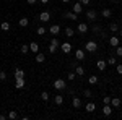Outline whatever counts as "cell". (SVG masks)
<instances>
[{
    "label": "cell",
    "instance_id": "6da1fadb",
    "mask_svg": "<svg viewBox=\"0 0 122 120\" xmlns=\"http://www.w3.org/2000/svg\"><path fill=\"white\" fill-rule=\"evenodd\" d=\"M85 50L93 54V52H96V50H98V44H96L94 41H88V42L85 44Z\"/></svg>",
    "mask_w": 122,
    "mask_h": 120
},
{
    "label": "cell",
    "instance_id": "7a4b0ae2",
    "mask_svg": "<svg viewBox=\"0 0 122 120\" xmlns=\"http://www.w3.org/2000/svg\"><path fill=\"white\" fill-rule=\"evenodd\" d=\"M52 86H54L56 89H59V91H62V89H65V88H67V83H65V80L59 78V80H56V81L52 83Z\"/></svg>",
    "mask_w": 122,
    "mask_h": 120
},
{
    "label": "cell",
    "instance_id": "3957f363",
    "mask_svg": "<svg viewBox=\"0 0 122 120\" xmlns=\"http://www.w3.org/2000/svg\"><path fill=\"white\" fill-rule=\"evenodd\" d=\"M59 46H60V44H59V41L54 37V39L49 42V52H51V54H56V52H57V47H59Z\"/></svg>",
    "mask_w": 122,
    "mask_h": 120
},
{
    "label": "cell",
    "instance_id": "277c9868",
    "mask_svg": "<svg viewBox=\"0 0 122 120\" xmlns=\"http://www.w3.org/2000/svg\"><path fill=\"white\" fill-rule=\"evenodd\" d=\"M60 50H62L64 54H70V52H72V44H70V42H64V44H60Z\"/></svg>",
    "mask_w": 122,
    "mask_h": 120
},
{
    "label": "cell",
    "instance_id": "5b68a950",
    "mask_svg": "<svg viewBox=\"0 0 122 120\" xmlns=\"http://www.w3.org/2000/svg\"><path fill=\"white\" fill-rule=\"evenodd\" d=\"M25 84H26V80H25V78H15V88H16V89L25 88Z\"/></svg>",
    "mask_w": 122,
    "mask_h": 120
},
{
    "label": "cell",
    "instance_id": "8992f818",
    "mask_svg": "<svg viewBox=\"0 0 122 120\" xmlns=\"http://www.w3.org/2000/svg\"><path fill=\"white\" fill-rule=\"evenodd\" d=\"M103 114L106 117H109V115L112 114V106H111V104H103Z\"/></svg>",
    "mask_w": 122,
    "mask_h": 120
},
{
    "label": "cell",
    "instance_id": "52a82bcc",
    "mask_svg": "<svg viewBox=\"0 0 122 120\" xmlns=\"http://www.w3.org/2000/svg\"><path fill=\"white\" fill-rule=\"evenodd\" d=\"M75 58L78 60V62L85 60V50H83V49H76V50H75Z\"/></svg>",
    "mask_w": 122,
    "mask_h": 120
},
{
    "label": "cell",
    "instance_id": "ba28073f",
    "mask_svg": "<svg viewBox=\"0 0 122 120\" xmlns=\"http://www.w3.org/2000/svg\"><path fill=\"white\" fill-rule=\"evenodd\" d=\"M39 19H41L42 23H47V21L51 19V13H49V11H42V13H39Z\"/></svg>",
    "mask_w": 122,
    "mask_h": 120
},
{
    "label": "cell",
    "instance_id": "9c48e42d",
    "mask_svg": "<svg viewBox=\"0 0 122 120\" xmlns=\"http://www.w3.org/2000/svg\"><path fill=\"white\" fill-rule=\"evenodd\" d=\"M96 16H98V15H96L94 10H88V11H86V18H88V21H96Z\"/></svg>",
    "mask_w": 122,
    "mask_h": 120
},
{
    "label": "cell",
    "instance_id": "30bf717a",
    "mask_svg": "<svg viewBox=\"0 0 122 120\" xmlns=\"http://www.w3.org/2000/svg\"><path fill=\"white\" fill-rule=\"evenodd\" d=\"M119 44H121V41H119V37H117V36H111V37H109V46L117 47Z\"/></svg>",
    "mask_w": 122,
    "mask_h": 120
},
{
    "label": "cell",
    "instance_id": "8fae6325",
    "mask_svg": "<svg viewBox=\"0 0 122 120\" xmlns=\"http://www.w3.org/2000/svg\"><path fill=\"white\" fill-rule=\"evenodd\" d=\"M76 31H78L80 34L88 33V24H86V23H80V24H78V28H76Z\"/></svg>",
    "mask_w": 122,
    "mask_h": 120
},
{
    "label": "cell",
    "instance_id": "7c38bea8",
    "mask_svg": "<svg viewBox=\"0 0 122 120\" xmlns=\"http://www.w3.org/2000/svg\"><path fill=\"white\" fill-rule=\"evenodd\" d=\"M64 18L73 19V21H75V19H78V15H76V13H73V11H65V13H64Z\"/></svg>",
    "mask_w": 122,
    "mask_h": 120
},
{
    "label": "cell",
    "instance_id": "4fadbf2b",
    "mask_svg": "<svg viewBox=\"0 0 122 120\" xmlns=\"http://www.w3.org/2000/svg\"><path fill=\"white\" fill-rule=\"evenodd\" d=\"M72 11H73V13H76V15H80V13L83 11V5H81L80 2H76L75 5H73V10H72Z\"/></svg>",
    "mask_w": 122,
    "mask_h": 120
},
{
    "label": "cell",
    "instance_id": "5bb4252c",
    "mask_svg": "<svg viewBox=\"0 0 122 120\" xmlns=\"http://www.w3.org/2000/svg\"><path fill=\"white\" fill-rule=\"evenodd\" d=\"M49 33H51L52 36H57V34L60 33V26H59V24H52L51 29H49Z\"/></svg>",
    "mask_w": 122,
    "mask_h": 120
},
{
    "label": "cell",
    "instance_id": "9a60e30c",
    "mask_svg": "<svg viewBox=\"0 0 122 120\" xmlns=\"http://www.w3.org/2000/svg\"><path fill=\"white\" fill-rule=\"evenodd\" d=\"M109 104L112 106V109H117V107H121V99L119 97H111V102Z\"/></svg>",
    "mask_w": 122,
    "mask_h": 120
},
{
    "label": "cell",
    "instance_id": "2e32d148",
    "mask_svg": "<svg viewBox=\"0 0 122 120\" xmlns=\"http://www.w3.org/2000/svg\"><path fill=\"white\" fill-rule=\"evenodd\" d=\"M101 16H103V18H111V16H112V10L111 8H103Z\"/></svg>",
    "mask_w": 122,
    "mask_h": 120
},
{
    "label": "cell",
    "instance_id": "e0dca14e",
    "mask_svg": "<svg viewBox=\"0 0 122 120\" xmlns=\"http://www.w3.org/2000/svg\"><path fill=\"white\" fill-rule=\"evenodd\" d=\"M96 67H98V70L104 72V70H106V67H107V62H104V60H98V62H96Z\"/></svg>",
    "mask_w": 122,
    "mask_h": 120
},
{
    "label": "cell",
    "instance_id": "ac0fdd59",
    "mask_svg": "<svg viewBox=\"0 0 122 120\" xmlns=\"http://www.w3.org/2000/svg\"><path fill=\"white\" fill-rule=\"evenodd\" d=\"M29 50L34 52V54H38L39 52V44L38 42H29Z\"/></svg>",
    "mask_w": 122,
    "mask_h": 120
},
{
    "label": "cell",
    "instance_id": "d6986e66",
    "mask_svg": "<svg viewBox=\"0 0 122 120\" xmlns=\"http://www.w3.org/2000/svg\"><path fill=\"white\" fill-rule=\"evenodd\" d=\"M72 106H73V107H75V109H80V107H81V101H80V97H73V99H72Z\"/></svg>",
    "mask_w": 122,
    "mask_h": 120
},
{
    "label": "cell",
    "instance_id": "ffe728a7",
    "mask_svg": "<svg viewBox=\"0 0 122 120\" xmlns=\"http://www.w3.org/2000/svg\"><path fill=\"white\" fill-rule=\"evenodd\" d=\"M85 110H86V112H94V110H96V106H94L93 102H88V104L85 106Z\"/></svg>",
    "mask_w": 122,
    "mask_h": 120
},
{
    "label": "cell",
    "instance_id": "44dd1931",
    "mask_svg": "<svg viewBox=\"0 0 122 120\" xmlns=\"http://www.w3.org/2000/svg\"><path fill=\"white\" fill-rule=\"evenodd\" d=\"M54 102H56L57 106H62V104H64V96H60V94L54 96Z\"/></svg>",
    "mask_w": 122,
    "mask_h": 120
},
{
    "label": "cell",
    "instance_id": "7402d4cb",
    "mask_svg": "<svg viewBox=\"0 0 122 120\" xmlns=\"http://www.w3.org/2000/svg\"><path fill=\"white\" fill-rule=\"evenodd\" d=\"M34 58H36V62H38V63H42V62L46 60V55H44V54H41V52H38Z\"/></svg>",
    "mask_w": 122,
    "mask_h": 120
},
{
    "label": "cell",
    "instance_id": "603a6c76",
    "mask_svg": "<svg viewBox=\"0 0 122 120\" xmlns=\"http://www.w3.org/2000/svg\"><path fill=\"white\" fill-rule=\"evenodd\" d=\"M18 24L21 26V28H26L29 24V19L28 18H20V21H18Z\"/></svg>",
    "mask_w": 122,
    "mask_h": 120
},
{
    "label": "cell",
    "instance_id": "cb8c5ba5",
    "mask_svg": "<svg viewBox=\"0 0 122 120\" xmlns=\"http://www.w3.org/2000/svg\"><path fill=\"white\" fill-rule=\"evenodd\" d=\"M15 78H25V70L16 68V70H15Z\"/></svg>",
    "mask_w": 122,
    "mask_h": 120
},
{
    "label": "cell",
    "instance_id": "d4e9b609",
    "mask_svg": "<svg viewBox=\"0 0 122 120\" xmlns=\"http://www.w3.org/2000/svg\"><path fill=\"white\" fill-rule=\"evenodd\" d=\"M64 33H65V36H67V37H72L73 34H75V29H72V28H68V26H67Z\"/></svg>",
    "mask_w": 122,
    "mask_h": 120
},
{
    "label": "cell",
    "instance_id": "484cf974",
    "mask_svg": "<svg viewBox=\"0 0 122 120\" xmlns=\"http://www.w3.org/2000/svg\"><path fill=\"white\" fill-rule=\"evenodd\" d=\"M0 29H2V31H10V23L8 21H3V23L0 24Z\"/></svg>",
    "mask_w": 122,
    "mask_h": 120
},
{
    "label": "cell",
    "instance_id": "4316f807",
    "mask_svg": "<svg viewBox=\"0 0 122 120\" xmlns=\"http://www.w3.org/2000/svg\"><path fill=\"white\" fill-rule=\"evenodd\" d=\"M75 73L78 75V76H83V75H85V68H83V67H80V65H78V67L75 68Z\"/></svg>",
    "mask_w": 122,
    "mask_h": 120
},
{
    "label": "cell",
    "instance_id": "83f0119b",
    "mask_svg": "<svg viewBox=\"0 0 122 120\" xmlns=\"http://www.w3.org/2000/svg\"><path fill=\"white\" fill-rule=\"evenodd\" d=\"M20 50H21V54H28L29 52V44H23V46L20 47Z\"/></svg>",
    "mask_w": 122,
    "mask_h": 120
},
{
    "label": "cell",
    "instance_id": "f1b7e54d",
    "mask_svg": "<svg viewBox=\"0 0 122 120\" xmlns=\"http://www.w3.org/2000/svg\"><path fill=\"white\" fill-rule=\"evenodd\" d=\"M88 83L90 84H96L98 83V76H96V75H91V76L88 78Z\"/></svg>",
    "mask_w": 122,
    "mask_h": 120
},
{
    "label": "cell",
    "instance_id": "f546056e",
    "mask_svg": "<svg viewBox=\"0 0 122 120\" xmlns=\"http://www.w3.org/2000/svg\"><path fill=\"white\" fill-rule=\"evenodd\" d=\"M109 29H111L112 33H117V31H119V26H117V23H111V24H109Z\"/></svg>",
    "mask_w": 122,
    "mask_h": 120
},
{
    "label": "cell",
    "instance_id": "4dcf8cb0",
    "mask_svg": "<svg viewBox=\"0 0 122 120\" xmlns=\"http://www.w3.org/2000/svg\"><path fill=\"white\" fill-rule=\"evenodd\" d=\"M49 97H51V96H49V92H47V91L41 92V99H42V101H49Z\"/></svg>",
    "mask_w": 122,
    "mask_h": 120
},
{
    "label": "cell",
    "instance_id": "1f68e13d",
    "mask_svg": "<svg viewBox=\"0 0 122 120\" xmlns=\"http://www.w3.org/2000/svg\"><path fill=\"white\" fill-rule=\"evenodd\" d=\"M91 33H94V34H101V26H98V24L93 26V28H91Z\"/></svg>",
    "mask_w": 122,
    "mask_h": 120
},
{
    "label": "cell",
    "instance_id": "d6a6232c",
    "mask_svg": "<svg viewBox=\"0 0 122 120\" xmlns=\"http://www.w3.org/2000/svg\"><path fill=\"white\" fill-rule=\"evenodd\" d=\"M36 33H38L39 36H42V34H46V28H44V26H39V28L36 29Z\"/></svg>",
    "mask_w": 122,
    "mask_h": 120
},
{
    "label": "cell",
    "instance_id": "836d02e7",
    "mask_svg": "<svg viewBox=\"0 0 122 120\" xmlns=\"http://www.w3.org/2000/svg\"><path fill=\"white\" fill-rule=\"evenodd\" d=\"M16 117H18V114H16V112H15V110H11V112H10V114H8V119H11V120H15V119H16Z\"/></svg>",
    "mask_w": 122,
    "mask_h": 120
},
{
    "label": "cell",
    "instance_id": "e575fe53",
    "mask_svg": "<svg viewBox=\"0 0 122 120\" xmlns=\"http://www.w3.org/2000/svg\"><path fill=\"white\" fill-rule=\"evenodd\" d=\"M75 76H76V73H73V72H70L67 78H68V81H73V80H75Z\"/></svg>",
    "mask_w": 122,
    "mask_h": 120
},
{
    "label": "cell",
    "instance_id": "d590c367",
    "mask_svg": "<svg viewBox=\"0 0 122 120\" xmlns=\"http://www.w3.org/2000/svg\"><path fill=\"white\" fill-rule=\"evenodd\" d=\"M107 65H116V57H109L107 58Z\"/></svg>",
    "mask_w": 122,
    "mask_h": 120
},
{
    "label": "cell",
    "instance_id": "8d00e7d4",
    "mask_svg": "<svg viewBox=\"0 0 122 120\" xmlns=\"http://www.w3.org/2000/svg\"><path fill=\"white\" fill-rule=\"evenodd\" d=\"M0 80H2V81H5V80H7V73H5L3 70H0Z\"/></svg>",
    "mask_w": 122,
    "mask_h": 120
},
{
    "label": "cell",
    "instance_id": "74e56055",
    "mask_svg": "<svg viewBox=\"0 0 122 120\" xmlns=\"http://www.w3.org/2000/svg\"><path fill=\"white\" fill-rule=\"evenodd\" d=\"M116 54H117L119 57H122V46H117V47H116Z\"/></svg>",
    "mask_w": 122,
    "mask_h": 120
},
{
    "label": "cell",
    "instance_id": "f35d334b",
    "mask_svg": "<svg viewBox=\"0 0 122 120\" xmlns=\"http://www.w3.org/2000/svg\"><path fill=\"white\" fill-rule=\"evenodd\" d=\"M83 96H85V97H91L93 94H91V91H90V89H85V91H83Z\"/></svg>",
    "mask_w": 122,
    "mask_h": 120
},
{
    "label": "cell",
    "instance_id": "ab89813d",
    "mask_svg": "<svg viewBox=\"0 0 122 120\" xmlns=\"http://www.w3.org/2000/svg\"><path fill=\"white\" fill-rule=\"evenodd\" d=\"M109 102H111V97H109V96H104L103 97V104H109Z\"/></svg>",
    "mask_w": 122,
    "mask_h": 120
},
{
    "label": "cell",
    "instance_id": "60d3db41",
    "mask_svg": "<svg viewBox=\"0 0 122 120\" xmlns=\"http://www.w3.org/2000/svg\"><path fill=\"white\" fill-rule=\"evenodd\" d=\"M26 3H28V5H36L38 0H26Z\"/></svg>",
    "mask_w": 122,
    "mask_h": 120
},
{
    "label": "cell",
    "instance_id": "b9f144b4",
    "mask_svg": "<svg viewBox=\"0 0 122 120\" xmlns=\"http://www.w3.org/2000/svg\"><path fill=\"white\" fill-rule=\"evenodd\" d=\"M78 2H80V3H81V5H88V3H90V2H91V0H78Z\"/></svg>",
    "mask_w": 122,
    "mask_h": 120
},
{
    "label": "cell",
    "instance_id": "7bdbcfd3",
    "mask_svg": "<svg viewBox=\"0 0 122 120\" xmlns=\"http://www.w3.org/2000/svg\"><path fill=\"white\" fill-rule=\"evenodd\" d=\"M117 75H122V65H117Z\"/></svg>",
    "mask_w": 122,
    "mask_h": 120
},
{
    "label": "cell",
    "instance_id": "ee69618b",
    "mask_svg": "<svg viewBox=\"0 0 122 120\" xmlns=\"http://www.w3.org/2000/svg\"><path fill=\"white\" fill-rule=\"evenodd\" d=\"M8 119V115H5V114H0V120H7Z\"/></svg>",
    "mask_w": 122,
    "mask_h": 120
},
{
    "label": "cell",
    "instance_id": "f6af8a7d",
    "mask_svg": "<svg viewBox=\"0 0 122 120\" xmlns=\"http://www.w3.org/2000/svg\"><path fill=\"white\" fill-rule=\"evenodd\" d=\"M39 2H41L42 5H47V3H49V0H39Z\"/></svg>",
    "mask_w": 122,
    "mask_h": 120
},
{
    "label": "cell",
    "instance_id": "bcb514c9",
    "mask_svg": "<svg viewBox=\"0 0 122 120\" xmlns=\"http://www.w3.org/2000/svg\"><path fill=\"white\" fill-rule=\"evenodd\" d=\"M117 33H119V34H121V37H122V29H119V31H117Z\"/></svg>",
    "mask_w": 122,
    "mask_h": 120
},
{
    "label": "cell",
    "instance_id": "7dc6e473",
    "mask_svg": "<svg viewBox=\"0 0 122 120\" xmlns=\"http://www.w3.org/2000/svg\"><path fill=\"white\" fill-rule=\"evenodd\" d=\"M62 2H64V3H68V2H70V0H62Z\"/></svg>",
    "mask_w": 122,
    "mask_h": 120
},
{
    "label": "cell",
    "instance_id": "c3c4849f",
    "mask_svg": "<svg viewBox=\"0 0 122 120\" xmlns=\"http://www.w3.org/2000/svg\"><path fill=\"white\" fill-rule=\"evenodd\" d=\"M112 2H121V0H112Z\"/></svg>",
    "mask_w": 122,
    "mask_h": 120
},
{
    "label": "cell",
    "instance_id": "681fc988",
    "mask_svg": "<svg viewBox=\"0 0 122 120\" xmlns=\"http://www.w3.org/2000/svg\"><path fill=\"white\" fill-rule=\"evenodd\" d=\"M121 5H122V3H121Z\"/></svg>",
    "mask_w": 122,
    "mask_h": 120
}]
</instances>
